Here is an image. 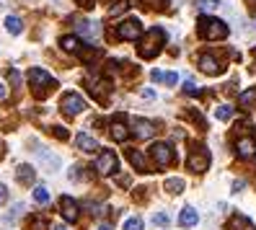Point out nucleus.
Returning <instances> with one entry per match:
<instances>
[{
    "label": "nucleus",
    "instance_id": "nucleus-1",
    "mask_svg": "<svg viewBox=\"0 0 256 230\" xmlns=\"http://www.w3.org/2000/svg\"><path fill=\"white\" fill-rule=\"evenodd\" d=\"M28 86H32V94H34L36 98H47L52 90L57 88V80L52 78L47 70L32 68V70H28Z\"/></svg>",
    "mask_w": 256,
    "mask_h": 230
},
{
    "label": "nucleus",
    "instance_id": "nucleus-2",
    "mask_svg": "<svg viewBox=\"0 0 256 230\" xmlns=\"http://www.w3.org/2000/svg\"><path fill=\"white\" fill-rule=\"evenodd\" d=\"M197 34L207 42H220V39L228 36V24L215 18V16H202L197 21Z\"/></svg>",
    "mask_w": 256,
    "mask_h": 230
},
{
    "label": "nucleus",
    "instance_id": "nucleus-3",
    "mask_svg": "<svg viewBox=\"0 0 256 230\" xmlns=\"http://www.w3.org/2000/svg\"><path fill=\"white\" fill-rule=\"evenodd\" d=\"M166 44V32L163 28H150V32L145 34L142 44H140V57L142 60H153Z\"/></svg>",
    "mask_w": 256,
    "mask_h": 230
},
{
    "label": "nucleus",
    "instance_id": "nucleus-4",
    "mask_svg": "<svg viewBox=\"0 0 256 230\" xmlns=\"http://www.w3.org/2000/svg\"><path fill=\"white\" fill-rule=\"evenodd\" d=\"M210 150L204 148V145H194L192 150H189V156H186V168L192 174H204L207 168H210Z\"/></svg>",
    "mask_w": 256,
    "mask_h": 230
},
{
    "label": "nucleus",
    "instance_id": "nucleus-5",
    "mask_svg": "<svg viewBox=\"0 0 256 230\" xmlns=\"http://www.w3.org/2000/svg\"><path fill=\"white\" fill-rule=\"evenodd\" d=\"M150 158H153L158 168H168L176 163V150L168 142H153L150 145Z\"/></svg>",
    "mask_w": 256,
    "mask_h": 230
},
{
    "label": "nucleus",
    "instance_id": "nucleus-6",
    "mask_svg": "<svg viewBox=\"0 0 256 230\" xmlns=\"http://www.w3.org/2000/svg\"><path fill=\"white\" fill-rule=\"evenodd\" d=\"M86 88H88V94H91L96 101H106L109 94H112V83H109V78H104V75H88Z\"/></svg>",
    "mask_w": 256,
    "mask_h": 230
},
{
    "label": "nucleus",
    "instance_id": "nucleus-7",
    "mask_svg": "<svg viewBox=\"0 0 256 230\" xmlns=\"http://www.w3.org/2000/svg\"><path fill=\"white\" fill-rule=\"evenodd\" d=\"M60 109H62L65 116H75V114H80L86 109V101L80 94H62V98H60Z\"/></svg>",
    "mask_w": 256,
    "mask_h": 230
},
{
    "label": "nucleus",
    "instance_id": "nucleus-8",
    "mask_svg": "<svg viewBox=\"0 0 256 230\" xmlns=\"http://www.w3.org/2000/svg\"><path fill=\"white\" fill-rule=\"evenodd\" d=\"M116 34L127 42H138V39H142V24L138 18H124V21H119Z\"/></svg>",
    "mask_w": 256,
    "mask_h": 230
},
{
    "label": "nucleus",
    "instance_id": "nucleus-9",
    "mask_svg": "<svg viewBox=\"0 0 256 230\" xmlns=\"http://www.w3.org/2000/svg\"><path fill=\"white\" fill-rule=\"evenodd\" d=\"M72 24H75V28H78V34H80L83 39H88L91 44H96V42L101 39V28H98L96 21H88V18H72Z\"/></svg>",
    "mask_w": 256,
    "mask_h": 230
},
{
    "label": "nucleus",
    "instance_id": "nucleus-10",
    "mask_svg": "<svg viewBox=\"0 0 256 230\" xmlns=\"http://www.w3.org/2000/svg\"><path fill=\"white\" fill-rule=\"evenodd\" d=\"M200 70H202L204 75H220V72L225 70V65H222V60H220L218 54L202 52V54H200Z\"/></svg>",
    "mask_w": 256,
    "mask_h": 230
},
{
    "label": "nucleus",
    "instance_id": "nucleus-11",
    "mask_svg": "<svg viewBox=\"0 0 256 230\" xmlns=\"http://www.w3.org/2000/svg\"><path fill=\"white\" fill-rule=\"evenodd\" d=\"M60 214L68 220V222H78L80 218V204H78V199H72V196H60Z\"/></svg>",
    "mask_w": 256,
    "mask_h": 230
},
{
    "label": "nucleus",
    "instance_id": "nucleus-12",
    "mask_svg": "<svg viewBox=\"0 0 256 230\" xmlns=\"http://www.w3.org/2000/svg\"><path fill=\"white\" fill-rule=\"evenodd\" d=\"M96 174L98 176H114L116 174V156L112 150H104L98 152V160H96Z\"/></svg>",
    "mask_w": 256,
    "mask_h": 230
},
{
    "label": "nucleus",
    "instance_id": "nucleus-13",
    "mask_svg": "<svg viewBox=\"0 0 256 230\" xmlns=\"http://www.w3.org/2000/svg\"><path fill=\"white\" fill-rule=\"evenodd\" d=\"M109 134H112V140H114V142H124L127 137H130V127H127V119L116 114V116L112 119V124H109Z\"/></svg>",
    "mask_w": 256,
    "mask_h": 230
},
{
    "label": "nucleus",
    "instance_id": "nucleus-14",
    "mask_svg": "<svg viewBox=\"0 0 256 230\" xmlns=\"http://www.w3.org/2000/svg\"><path fill=\"white\" fill-rule=\"evenodd\" d=\"M130 132L134 137H140V140H150V137L156 134V124H153V122H148V119H134Z\"/></svg>",
    "mask_w": 256,
    "mask_h": 230
},
{
    "label": "nucleus",
    "instance_id": "nucleus-15",
    "mask_svg": "<svg viewBox=\"0 0 256 230\" xmlns=\"http://www.w3.org/2000/svg\"><path fill=\"white\" fill-rule=\"evenodd\" d=\"M124 156H127V160L132 163V168H134L138 174L150 171V168H148V160H145V152H140L138 148H127V150H124Z\"/></svg>",
    "mask_w": 256,
    "mask_h": 230
},
{
    "label": "nucleus",
    "instance_id": "nucleus-16",
    "mask_svg": "<svg viewBox=\"0 0 256 230\" xmlns=\"http://www.w3.org/2000/svg\"><path fill=\"white\" fill-rule=\"evenodd\" d=\"M34 178H36V168H34V166H28V163L18 166V171H16V181L21 184V186H32Z\"/></svg>",
    "mask_w": 256,
    "mask_h": 230
},
{
    "label": "nucleus",
    "instance_id": "nucleus-17",
    "mask_svg": "<svg viewBox=\"0 0 256 230\" xmlns=\"http://www.w3.org/2000/svg\"><path fill=\"white\" fill-rule=\"evenodd\" d=\"M75 145H78V150H83V152H98V142H96V137L86 134V132H80L78 137H75Z\"/></svg>",
    "mask_w": 256,
    "mask_h": 230
},
{
    "label": "nucleus",
    "instance_id": "nucleus-18",
    "mask_svg": "<svg viewBox=\"0 0 256 230\" xmlns=\"http://www.w3.org/2000/svg\"><path fill=\"white\" fill-rule=\"evenodd\" d=\"M225 230H256V225L246 218V214H233L225 225Z\"/></svg>",
    "mask_w": 256,
    "mask_h": 230
},
{
    "label": "nucleus",
    "instance_id": "nucleus-19",
    "mask_svg": "<svg viewBox=\"0 0 256 230\" xmlns=\"http://www.w3.org/2000/svg\"><path fill=\"white\" fill-rule=\"evenodd\" d=\"M197 222H200L197 210H194V207H184L182 214H178V225H182V228H194Z\"/></svg>",
    "mask_w": 256,
    "mask_h": 230
},
{
    "label": "nucleus",
    "instance_id": "nucleus-20",
    "mask_svg": "<svg viewBox=\"0 0 256 230\" xmlns=\"http://www.w3.org/2000/svg\"><path fill=\"white\" fill-rule=\"evenodd\" d=\"M254 148H256V142L251 140V137H240V140L236 142L238 158H248V156H254Z\"/></svg>",
    "mask_w": 256,
    "mask_h": 230
},
{
    "label": "nucleus",
    "instance_id": "nucleus-21",
    "mask_svg": "<svg viewBox=\"0 0 256 230\" xmlns=\"http://www.w3.org/2000/svg\"><path fill=\"white\" fill-rule=\"evenodd\" d=\"M238 106L240 109H256V88H248V90H244V94L238 96Z\"/></svg>",
    "mask_w": 256,
    "mask_h": 230
},
{
    "label": "nucleus",
    "instance_id": "nucleus-22",
    "mask_svg": "<svg viewBox=\"0 0 256 230\" xmlns=\"http://www.w3.org/2000/svg\"><path fill=\"white\" fill-rule=\"evenodd\" d=\"M163 189L168 192V194H182L186 189V184H184V178H166Z\"/></svg>",
    "mask_w": 256,
    "mask_h": 230
},
{
    "label": "nucleus",
    "instance_id": "nucleus-23",
    "mask_svg": "<svg viewBox=\"0 0 256 230\" xmlns=\"http://www.w3.org/2000/svg\"><path fill=\"white\" fill-rule=\"evenodd\" d=\"M233 114H236V106H230V104H222V106H218V109H215V116H218L220 122L233 119Z\"/></svg>",
    "mask_w": 256,
    "mask_h": 230
},
{
    "label": "nucleus",
    "instance_id": "nucleus-24",
    "mask_svg": "<svg viewBox=\"0 0 256 230\" xmlns=\"http://www.w3.org/2000/svg\"><path fill=\"white\" fill-rule=\"evenodd\" d=\"M60 44H62V50H65V52H78L80 39H78V36H72V34H68V36L60 39Z\"/></svg>",
    "mask_w": 256,
    "mask_h": 230
},
{
    "label": "nucleus",
    "instance_id": "nucleus-25",
    "mask_svg": "<svg viewBox=\"0 0 256 230\" xmlns=\"http://www.w3.org/2000/svg\"><path fill=\"white\" fill-rule=\"evenodd\" d=\"M28 230H50V222L42 214H34V218H28Z\"/></svg>",
    "mask_w": 256,
    "mask_h": 230
},
{
    "label": "nucleus",
    "instance_id": "nucleus-26",
    "mask_svg": "<svg viewBox=\"0 0 256 230\" xmlns=\"http://www.w3.org/2000/svg\"><path fill=\"white\" fill-rule=\"evenodd\" d=\"M86 168H88V166H72V171H70V176H72L75 181H80V178H83V181H91L94 176L88 174Z\"/></svg>",
    "mask_w": 256,
    "mask_h": 230
},
{
    "label": "nucleus",
    "instance_id": "nucleus-27",
    "mask_svg": "<svg viewBox=\"0 0 256 230\" xmlns=\"http://www.w3.org/2000/svg\"><path fill=\"white\" fill-rule=\"evenodd\" d=\"M6 28H8L10 34H21L24 24H21V18H18V16H8V18H6Z\"/></svg>",
    "mask_w": 256,
    "mask_h": 230
},
{
    "label": "nucleus",
    "instance_id": "nucleus-28",
    "mask_svg": "<svg viewBox=\"0 0 256 230\" xmlns=\"http://www.w3.org/2000/svg\"><path fill=\"white\" fill-rule=\"evenodd\" d=\"M34 202H36V204H50V192H47V186H36V189H34Z\"/></svg>",
    "mask_w": 256,
    "mask_h": 230
},
{
    "label": "nucleus",
    "instance_id": "nucleus-29",
    "mask_svg": "<svg viewBox=\"0 0 256 230\" xmlns=\"http://www.w3.org/2000/svg\"><path fill=\"white\" fill-rule=\"evenodd\" d=\"M130 10V3H127V0H116V3L109 8V16L114 18V16H119V13H127Z\"/></svg>",
    "mask_w": 256,
    "mask_h": 230
},
{
    "label": "nucleus",
    "instance_id": "nucleus-30",
    "mask_svg": "<svg viewBox=\"0 0 256 230\" xmlns=\"http://www.w3.org/2000/svg\"><path fill=\"white\" fill-rule=\"evenodd\" d=\"M197 8H200L202 13H210V10H218V8H220V0H200V3H197Z\"/></svg>",
    "mask_w": 256,
    "mask_h": 230
},
{
    "label": "nucleus",
    "instance_id": "nucleus-31",
    "mask_svg": "<svg viewBox=\"0 0 256 230\" xmlns=\"http://www.w3.org/2000/svg\"><path fill=\"white\" fill-rule=\"evenodd\" d=\"M153 222H156L158 228H168V222H171L168 212H156V214H153Z\"/></svg>",
    "mask_w": 256,
    "mask_h": 230
},
{
    "label": "nucleus",
    "instance_id": "nucleus-32",
    "mask_svg": "<svg viewBox=\"0 0 256 230\" xmlns=\"http://www.w3.org/2000/svg\"><path fill=\"white\" fill-rule=\"evenodd\" d=\"M124 230H145V225L140 218H130V220H124Z\"/></svg>",
    "mask_w": 256,
    "mask_h": 230
},
{
    "label": "nucleus",
    "instance_id": "nucleus-33",
    "mask_svg": "<svg viewBox=\"0 0 256 230\" xmlns=\"http://www.w3.org/2000/svg\"><path fill=\"white\" fill-rule=\"evenodd\" d=\"M184 94H186V96H200L197 83H194V80H186V83H184Z\"/></svg>",
    "mask_w": 256,
    "mask_h": 230
},
{
    "label": "nucleus",
    "instance_id": "nucleus-34",
    "mask_svg": "<svg viewBox=\"0 0 256 230\" xmlns=\"http://www.w3.org/2000/svg\"><path fill=\"white\" fill-rule=\"evenodd\" d=\"M166 0H142V6H148V8H153V10H163L166 6Z\"/></svg>",
    "mask_w": 256,
    "mask_h": 230
},
{
    "label": "nucleus",
    "instance_id": "nucleus-35",
    "mask_svg": "<svg viewBox=\"0 0 256 230\" xmlns=\"http://www.w3.org/2000/svg\"><path fill=\"white\" fill-rule=\"evenodd\" d=\"M178 80V75L176 72H160V83H168V86H174Z\"/></svg>",
    "mask_w": 256,
    "mask_h": 230
},
{
    "label": "nucleus",
    "instance_id": "nucleus-36",
    "mask_svg": "<svg viewBox=\"0 0 256 230\" xmlns=\"http://www.w3.org/2000/svg\"><path fill=\"white\" fill-rule=\"evenodd\" d=\"M52 134L57 137V140H62V142H65V140H68V137H70L65 127H52Z\"/></svg>",
    "mask_w": 256,
    "mask_h": 230
},
{
    "label": "nucleus",
    "instance_id": "nucleus-37",
    "mask_svg": "<svg viewBox=\"0 0 256 230\" xmlns=\"http://www.w3.org/2000/svg\"><path fill=\"white\" fill-rule=\"evenodd\" d=\"M116 184H119V186H132V178L124 176V174H119V176H116Z\"/></svg>",
    "mask_w": 256,
    "mask_h": 230
},
{
    "label": "nucleus",
    "instance_id": "nucleus-38",
    "mask_svg": "<svg viewBox=\"0 0 256 230\" xmlns=\"http://www.w3.org/2000/svg\"><path fill=\"white\" fill-rule=\"evenodd\" d=\"M6 202H8V189L0 184V204H6Z\"/></svg>",
    "mask_w": 256,
    "mask_h": 230
},
{
    "label": "nucleus",
    "instance_id": "nucleus-39",
    "mask_svg": "<svg viewBox=\"0 0 256 230\" xmlns=\"http://www.w3.org/2000/svg\"><path fill=\"white\" fill-rule=\"evenodd\" d=\"M145 199V192H142V186H138V192H134V202H142Z\"/></svg>",
    "mask_w": 256,
    "mask_h": 230
},
{
    "label": "nucleus",
    "instance_id": "nucleus-40",
    "mask_svg": "<svg viewBox=\"0 0 256 230\" xmlns=\"http://www.w3.org/2000/svg\"><path fill=\"white\" fill-rule=\"evenodd\" d=\"M78 6H83L86 10H91L94 8V0H78Z\"/></svg>",
    "mask_w": 256,
    "mask_h": 230
},
{
    "label": "nucleus",
    "instance_id": "nucleus-41",
    "mask_svg": "<svg viewBox=\"0 0 256 230\" xmlns=\"http://www.w3.org/2000/svg\"><path fill=\"white\" fill-rule=\"evenodd\" d=\"M244 186H246V181H236V184H233V192H236V194L244 192Z\"/></svg>",
    "mask_w": 256,
    "mask_h": 230
},
{
    "label": "nucleus",
    "instance_id": "nucleus-42",
    "mask_svg": "<svg viewBox=\"0 0 256 230\" xmlns=\"http://www.w3.org/2000/svg\"><path fill=\"white\" fill-rule=\"evenodd\" d=\"M8 98V90H6V83H0V101Z\"/></svg>",
    "mask_w": 256,
    "mask_h": 230
},
{
    "label": "nucleus",
    "instance_id": "nucleus-43",
    "mask_svg": "<svg viewBox=\"0 0 256 230\" xmlns=\"http://www.w3.org/2000/svg\"><path fill=\"white\" fill-rule=\"evenodd\" d=\"M96 230H112V225H109V222H106V225H98Z\"/></svg>",
    "mask_w": 256,
    "mask_h": 230
},
{
    "label": "nucleus",
    "instance_id": "nucleus-44",
    "mask_svg": "<svg viewBox=\"0 0 256 230\" xmlns=\"http://www.w3.org/2000/svg\"><path fill=\"white\" fill-rule=\"evenodd\" d=\"M52 230H68L65 225H57V228H52Z\"/></svg>",
    "mask_w": 256,
    "mask_h": 230
},
{
    "label": "nucleus",
    "instance_id": "nucleus-45",
    "mask_svg": "<svg viewBox=\"0 0 256 230\" xmlns=\"http://www.w3.org/2000/svg\"><path fill=\"white\" fill-rule=\"evenodd\" d=\"M0 156H3V142H0Z\"/></svg>",
    "mask_w": 256,
    "mask_h": 230
},
{
    "label": "nucleus",
    "instance_id": "nucleus-46",
    "mask_svg": "<svg viewBox=\"0 0 256 230\" xmlns=\"http://www.w3.org/2000/svg\"><path fill=\"white\" fill-rule=\"evenodd\" d=\"M0 6H8V3H6V0H0Z\"/></svg>",
    "mask_w": 256,
    "mask_h": 230
}]
</instances>
